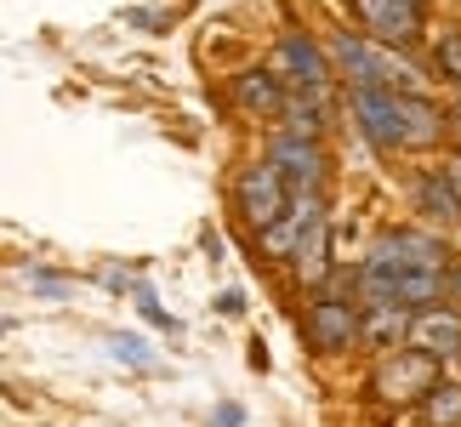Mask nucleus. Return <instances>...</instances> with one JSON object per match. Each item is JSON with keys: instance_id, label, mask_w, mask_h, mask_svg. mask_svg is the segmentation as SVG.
Returning <instances> with one entry per match:
<instances>
[{"instance_id": "a211bd4d", "label": "nucleus", "mask_w": 461, "mask_h": 427, "mask_svg": "<svg viewBox=\"0 0 461 427\" xmlns=\"http://www.w3.org/2000/svg\"><path fill=\"white\" fill-rule=\"evenodd\" d=\"M114 353L126 365H149V353H143V342H137V336H114Z\"/></svg>"}, {"instance_id": "6e6552de", "label": "nucleus", "mask_w": 461, "mask_h": 427, "mask_svg": "<svg viewBox=\"0 0 461 427\" xmlns=\"http://www.w3.org/2000/svg\"><path fill=\"white\" fill-rule=\"evenodd\" d=\"M353 97V120L376 149H404V92H348Z\"/></svg>"}, {"instance_id": "9d476101", "label": "nucleus", "mask_w": 461, "mask_h": 427, "mask_svg": "<svg viewBox=\"0 0 461 427\" xmlns=\"http://www.w3.org/2000/svg\"><path fill=\"white\" fill-rule=\"evenodd\" d=\"M319 217H325V194H296L291 211H285V223H274L268 234H257V245H262L268 257H285V262H291L296 245H303V234H308Z\"/></svg>"}, {"instance_id": "7ed1b4c3", "label": "nucleus", "mask_w": 461, "mask_h": 427, "mask_svg": "<svg viewBox=\"0 0 461 427\" xmlns=\"http://www.w3.org/2000/svg\"><path fill=\"white\" fill-rule=\"evenodd\" d=\"M445 382V359L421 348H399V353H382L376 370H370V399H387V404H428V394Z\"/></svg>"}, {"instance_id": "20e7f679", "label": "nucleus", "mask_w": 461, "mask_h": 427, "mask_svg": "<svg viewBox=\"0 0 461 427\" xmlns=\"http://www.w3.org/2000/svg\"><path fill=\"white\" fill-rule=\"evenodd\" d=\"M291 183H285V171L274 166V159H257V166H245L234 177V205H240V217L257 228V234H268L274 223H285V211H291Z\"/></svg>"}, {"instance_id": "4468645a", "label": "nucleus", "mask_w": 461, "mask_h": 427, "mask_svg": "<svg viewBox=\"0 0 461 427\" xmlns=\"http://www.w3.org/2000/svg\"><path fill=\"white\" fill-rule=\"evenodd\" d=\"M416 211L433 223H461V194L445 171H421L416 177Z\"/></svg>"}, {"instance_id": "f3484780", "label": "nucleus", "mask_w": 461, "mask_h": 427, "mask_svg": "<svg viewBox=\"0 0 461 427\" xmlns=\"http://www.w3.org/2000/svg\"><path fill=\"white\" fill-rule=\"evenodd\" d=\"M438 75L461 86V34H445V41H438Z\"/></svg>"}, {"instance_id": "f8f14e48", "label": "nucleus", "mask_w": 461, "mask_h": 427, "mask_svg": "<svg viewBox=\"0 0 461 427\" xmlns=\"http://www.w3.org/2000/svg\"><path fill=\"white\" fill-rule=\"evenodd\" d=\"M234 97H240V109H251V114H279V109H291V92L279 86L274 68H245V75L234 80Z\"/></svg>"}, {"instance_id": "4be33fe9", "label": "nucleus", "mask_w": 461, "mask_h": 427, "mask_svg": "<svg viewBox=\"0 0 461 427\" xmlns=\"http://www.w3.org/2000/svg\"><path fill=\"white\" fill-rule=\"evenodd\" d=\"M411 6H428V0H411Z\"/></svg>"}, {"instance_id": "39448f33", "label": "nucleus", "mask_w": 461, "mask_h": 427, "mask_svg": "<svg viewBox=\"0 0 461 427\" xmlns=\"http://www.w3.org/2000/svg\"><path fill=\"white\" fill-rule=\"evenodd\" d=\"M303 342L313 353H348L353 342H365L359 296H313L308 313H303Z\"/></svg>"}, {"instance_id": "412c9836", "label": "nucleus", "mask_w": 461, "mask_h": 427, "mask_svg": "<svg viewBox=\"0 0 461 427\" xmlns=\"http://www.w3.org/2000/svg\"><path fill=\"white\" fill-rule=\"evenodd\" d=\"M450 132L461 137V103H456V109H450Z\"/></svg>"}, {"instance_id": "423d86ee", "label": "nucleus", "mask_w": 461, "mask_h": 427, "mask_svg": "<svg viewBox=\"0 0 461 427\" xmlns=\"http://www.w3.org/2000/svg\"><path fill=\"white\" fill-rule=\"evenodd\" d=\"M274 75H279V86H285V92L296 97L303 92L308 103H319L330 92V63H325V51H319L308 34H285V41L274 46Z\"/></svg>"}, {"instance_id": "2eb2a0df", "label": "nucleus", "mask_w": 461, "mask_h": 427, "mask_svg": "<svg viewBox=\"0 0 461 427\" xmlns=\"http://www.w3.org/2000/svg\"><path fill=\"white\" fill-rule=\"evenodd\" d=\"M411 325H416L411 308H365V342L376 348V359L382 353H399V342L411 336Z\"/></svg>"}, {"instance_id": "ddd939ff", "label": "nucleus", "mask_w": 461, "mask_h": 427, "mask_svg": "<svg viewBox=\"0 0 461 427\" xmlns=\"http://www.w3.org/2000/svg\"><path fill=\"white\" fill-rule=\"evenodd\" d=\"M291 274L303 285H325V274H330V217H319L303 234V245H296V257H291Z\"/></svg>"}, {"instance_id": "6ab92c4d", "label": "nucleus", "mask_w": 461, "mask_h": 427, "mask_svg": "<svg viewBox=\"0 0 461 427\" xmlns=\"http://www.w3.org/2000/svg\"><path fill=\"white\" fill-rule=\"evenodd\" d=\"M217 313H222V319L245 313V296H240V291H222V296H217Z\"/></svg>"}, {"instance_id": "dca6fc26", "label": "nucleus", "mask_w": 461, "mask_h": 427, "mask_svg": "<svg viewBox=\"0 0 461 427\" xmlns=\"http://www.w3.org/2000/svg\"><path fill=\"white\" fill-rule=\"evenodd\" d=\"M421 422L428 427H461V382H438L428 404H421Z\"/></svg>"}, {"instance_id": "0eeeda50", "label": "nucleus", "mask_w": 461, "mask_h": 427, "mask_svg": "<svg viewBox=\"0 0 461 427\" xmlns=\"http://www.w3.org/2000/svg\"><path fill=\"white\" fill-rule=\"evenodd\" d=\"M268 159L285 171L291 194H319V188H325L330 159H325V149H319V137H296V132H285V137H274Z\"/></svg>"}, {"instance_id": "f257e3e1", "label": "nucleus", "mask_w": 461, "mask_h": 427, "mask_svg": "<svg viewBox=\"0 0 461 427\" xmlns=\"http://www.w3.org/2000/svg\"><path fill=\"white\" fill-rule=\"evenodd\" d=\"M445 291H450V257L438 234H421V228L382 234L353 274L359 308H428V302H445Z\"/></svg>"}, {"instance_id": "f03ea898", "label": "nucleus", "mask_w": 461, "mask_h": 427, "mask_svg": "<svg viewBox=\"0 0 461 427\" xmlns=\"http://www.w3.org/2000/svg\"><path fill=\"white\" fill-rule=\"evenodd\" d=\"M330 58L348 75V92H404L416 80V68H404L393 46L365 41V34H330Z\"/></svg>"}, {"instance_id": "aec40b11", "label": "nucleus", "mask_w": 461, "mask_h": 427, "mask_svg": "<svg viewBox=\"0 0 461 427\" xmlns=\"http://www.w3.org/2000/svg\"><path fill=\"white\" fill-rule=\"evenodd\" d=\"M445 177H450V183H456V194H461V154H456L450 166H445Z\"/></svg>"}, {"instance_id": "9b49d317", "label": "nucleus", "mask_w": 461, "mask_h": 427, "mask_svg": "<svg viewBox=\"0 0 461 427\" xmlns=\"http://www.w3.org/2000/svg\"><path fill=\"white\" fill-rule=\"evenodd\" d=\"M411 342L433 359H456L461 353V308L438 302V308H416V325H411Z\"/></svg>"}, {"instance_id": "1a4fd4ad", "label": "nucleus", "mask_w": 461, "mask_h": 427, "mask_svg": "<svg viewBox=\"0 0 461 427\" xmlns=\"http://www.w3.org/2000/svg\"><path fill=\"white\" fill-rule=\"evenodd\" d=\"M348 6L382 46H411L421 34V6L411 0H348Z\"/></svg>"}]
</instances>
